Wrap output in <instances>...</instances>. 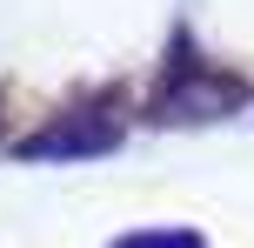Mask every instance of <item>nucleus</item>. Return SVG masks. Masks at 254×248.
<instances>
[{
  "mask_svg": "<svg viewBox=\"0 0 254 248\" xmlns=\"http://www.w3.org/2000/svg\"><path fill=\"white\" fill-rule=\"evenodd\" d=\"M0 121H7V114H0Z\"/></svg>",
  "mask_w": 254,
  "mask_h": 248,
  "instance_id": "obj_4",
  "label": "nucleus"
},
{
  "mask_svg": "<svg viewBox=\"0 0 254 248\" xmlns=\"http://www.w3.org/2000/svg\"><path fill=\"white\" fill-rule=\"evenodd\" d=\"M241 101H248V81L234 74V67L207 61V54L194 47V34L181 27L174 47H167V61H161V81H154V94H147V114L167 121V128H181V121L201 128V121L234 114Z\"/></svg>",
  "mask_w": 254,
  "mask_h": 248,
  "instance_id": "obj_1",
  "label": "nucleus"
},
{
  "mask_svg": "<svg viewBox=\"0 0 254 248\" xmlns=\"http://www.w3.org/2000/svg\"><path fill=\"white\" fill-rule=\"evenodd\" d=\"M107 248H207V235L201 228H134V235H121Z\"/></svg>",
  "mask_w": 254,
  "mask_h": 248,
  "instance_id": "obj_3",
  "label": "nucleus"
},
{
  "mask_svg": "<svg viewBox=\"0 0 254 248\" xmlns=\"http://www.w3.org/2000/svg\"><path fill=\"white\" fill-rule=\"evenodd\" d=\"M127 134V87H94L80 101H67L61 114H47L13 155L20 161H94L114 155Z\"/></svg>",
  "mask_w": 254,
  "mask_h": 248,
  "instance_id": "obj_2",
  "label": "nucleus"
}]
</instances>
